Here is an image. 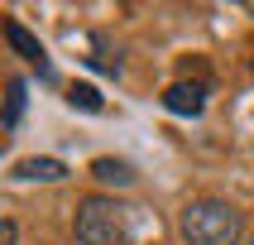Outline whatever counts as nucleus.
I'll use <instances>...</instances> for the list:
<instances>
[{
    "label": "nucleus",
    "instance_id": "f257e3e1",
    "mask_svg": "<svg viewBox=\"0 0 254 245\" xmlns=\"http://www.w3.org/2000/svg\"><path fill=\"white\" fill-rule=\"evenodd\" d=\"M178 231L187 245H240L245 216L221 197H197L178 212Z\"/></svg>",
    "mask_w": 254,
    "mask_h": 245
},
{
    "label": "nucleus",
    "instance_id": "f03ea898",
    "mask_svg": "<svg viewBox=\"0 0 254 245\" xmlns=\"http://www.w3.org/2000/svg\"><path fill=\"white\" fill-rule=\"evenodd\" d=\"M134 226H129V207L115 197H86L77 207V245H129Z\"/></svg>",
    "mask_w": 254,
    "mask_h": 245
},
{
    "label": "nucleus",
    "instance_id": "7ed1b4c3",
    "mask_svg": "<svg viewBox=\"0 0 254 245\" xmlns=\"http://www.w3.org/2000/svg\"><path fill=\"white\" fill-rule=\"evenodd\" d=\"M5 39H10V48L19 58H24V63H34V68L43 72V77H53V68H48V53H43V43L34 39V34H29L24 24H19V19H5Z\"/></svg>",
    "mask_w": 254,
    "mask_h": 245
},
{
    "label": "nucleus",
    "instance_id": "20e7f679",
    "mask_svg": "<svg viewBox=\"0 0 254 245\" xmlns=\"http://www.w3.org/2000/svg\"><path fill=\"white\" fill-rule=\"evenodd\" d=\"M163 106H168L173 115H201V106H206V86H201V82H173L168 91H163Z\"/></svg>",
    "mask_w": 254,
    "mask_h": 245
},
{
    "label": "nucleus",
    "instance_id": "39448f33",
    "mask_svg": "<svg viewBox=\"0 0 254 245\" xmlns=\"http://www.w3.org/2000/svg\"><path fill=\"white\" fill-rule=\"evenodd\" d=\"M14 178H39V183H58V178H67V168H63L58 159H19V163H14Z\"/></svg>",
    "mask_w": 254,
    "mask_h": 245
},
{
    "label": "nucleus",
    "instance_id": "423d86ee",
    "mask_svg": "<svg viewBox=\"0 0 254 245\" xmlns=\"http://www.w3.org/2000/svg\"><path fill=\"white\" fill-rule=\"evenodd\" d=\"M91 173H96L101 183H115V187H129V183H134V168H129L125 159H96Z\"/></svg>",
    "mask_w": 254,
    "mask_h": 245
},
{
    "label": "nucleus",
    "instance_id": "0eeeda50",
    "mask_svg": "<svg viewBox=\"0 0 254 245\" xmlns=\"http://www.w3.org/2000/svg\"><path fill=\"white\" fill-rule=\"evenodd\" d=\"M5 91H10V96H5V130H14L19 115H24V77H10Z\"/></svg>",
    "mask_w": 254,
    "mask_h": 245
},
{
    "label": "nucleus",
    "instance_id": "6e6552de",
    "mask_svg": "<svg viewBox=\"0 0 254 245\" xmlns=\"http://www.w3.org/2000/svg\"><path fill=\"white\" fill-rule=\"evenodd\" d=\"M67 101L72 106H82V111H101V96H96V86H67Z\"/></svg>",
    "mask_w": 254,
    "mask_h": 245
},
{
    "label": "nucleus",
    "instance_id": "1a4fd4ad",
    "mask_svg": "<svg viewBox=\"0 0 254 245\" xmlns=\"http://www.w3.org/2000/svg\"><path fill=\"white\" fill-rule=\"evenodd\" d=\"M19 241V226H14V221H5V226H0V245H14Z\"/></svg>",
    "mask_w": 254,
    "mask_h": 245
},
{
    "label": "nucleus",
    "instance_id": "9d476101",
    "mask_svg": "<svg viewBox=\"0 0 254 245\" xmlns=\"http://www.w3.org/2000/svg\"><path fill=\"white\" fill-rule=\"evenodd\" d=\"M250 245H254V241H250Z\"/></svg>",
    "mask_w": 254,
    "mask_h": 245
}]
</instances>
